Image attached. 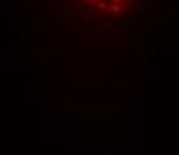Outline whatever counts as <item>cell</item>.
Returning <instances> with one entry per match:
<instances>
[{"label": "cell", "mask_w": 179, "mask_h": 155, "mask_svg": "<svg viewBox=\"0 0 179 155\" xmlns=\"http://www.w3.org/2000/svg\"><path fill=\"white\" fill-rule=\"evenodd\" d=\"M109 7V11H113V13H120V6L118 4H113V6H108Z\"/></svg>", "instance_id": "cell-1"}, {"label": "cell", "mask_w": 179, "mask_h": 155, "mask_svg": "<svg viewBox=\"0 0 179 155\" xmlns=\"http://www.w3.org/2000/svg\"><path fill=\"white\" fill-rule=\"evenodd\" d=\"M97 6H99V9H108V4L106 2H99Z\"/></svg>", "instance_id": "cell-2"}]
</instances>
